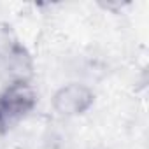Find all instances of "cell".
Segmentation results:
<instances>
[{"label": "cell", "instance_id": "cell-1", "mask_svg": "<svg viewBox=\"0 0 149 149\" xmlns=\"http://www.w3.org/2000/svg\"><path fill=\"white\" fill-rule=\"evenodd\" d=\"M35 104L37 95L28 83H11L0 93V119L9 125L28 114Z\"/></svg>", "mask_w": 149, "mask_h": 149}, {"label": "cell", "instance_id": "cell-2", "mask_svg": "<svg viewBox=\"0 0 149 149\" xmlns=\"http://www.w3.org/2000/svg\"><path fill=\"white\" fill-rule=\"evenodd\" d=\"M93 102H95L93 91L81 83H70L61 86L53 95V100H51L54 112L65 118L84 114L93 105Z\"/></svg>", "mask_w": 149, "mask_h": 149}, {"label": "cell", "instance_id": "cell-3", "mask_svg": "<svg viewBox=\"0 0 149 149\" xmlns=\"http://www.w3.org/2000/svg\"><path fill=\"white\" fill-rule=\"evenodd\" d=\"M21 46V42L18 40L14 30L7 25L0 26V65H2L18 47Z\"/></svg>", "mask_w": 149, "mask_h": 149}]
</instances>
